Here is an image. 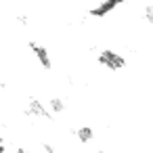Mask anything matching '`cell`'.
Instances as JSON below:
<instances>
[{
    "instance_id": "cell-1",
    "label": "cell",
    "mask_w": 153,
    "mask_h": 153,
    "mask_svg": "<svg viewBox=\"0 0 153 153\" xmlns=\"http://www.w3.org/2000/svg\"><path fill=\"white\" fill-rule=\"evenodd\" d=\"M99 63H101L105 69H109V71H120V69L126 67L124 55H120V53H115V51H111V48H105V51L99 53Z\"/></svg>"
},
{
    "instance_id": "cell-2",
    "label": "cell",
    "mask_w": 153,
    "mask_h": 153,
    "mask_svg": "<svg viewBox=\"0 0 153 153\" xmlns=\"http://www.w3.org/2000/svg\"><path fill=\"white\" fill-rule=\"evenodd\" d=\"M30 51H32V55L36 57V61L40 63L42 69H51L53 67V57H51V53H48L46 46H42L38 42H30Z\"/></svg>"
},
{
    "instance_id": "cell-3",
    "label": "cell",
    "mask_w": 153,
    "mask_h": 153,
    "mask_svg": "<svg viewBox=\"0 0 153 153\" xmlns=\"http://www.w3.org/2000/svg\"><path fill=\"white\" fill-rule=\"evenodd\" d=\"M126 0H101V2L94 7V9H90L88 11V15L90 17H97V19H101V17H105V15H109V13H113L120 4H124Z\"/></svg>"
},
{
    "instance_id": "cell-4",
    "label": "cell",
    "mask_w": 153,
    "mask_h": 153,
    "mask_svg": "<svg viewBox=\"0 0 153 153\" xmlns=\"http://www.w3.org/2000/svg\"><path fill=\"white\" fill-rule=\"evenodd\" d=\"M27 113H30L32 117H38V120H53V113L48 111V107H46L42 101H38V99H30V103H27Z\"/></svg>"
},
{
    "instance_id": "cell-5",
    "label": "cell",
    "mask_w": 153,
    "mask_h": 153,
    "mask_svg": "<svg viewBox=\"0 0 153 153\" xmlns=\"http://www.w3.org/2000/svg\"><path fill=\"white\" fill-rule=\"evenodd\" d=\"M74 134H76V138H78L82 145H88V143L94 138V130H92L90 126H80V128L74 130Z\"/></svg>"
},
{
    "instance_id": "cell-6",
    "label": "cell",
    "mask_w": 153,
    "mask_h": 153,
    "mask_svg": "<svg viewBox=\"0 0 153 153\" xmlns=\"http://www.w3.org/2000/svg\"><path fill=\"white\" fill-rule=\"evenodd\" d=\"M65 109H67V105L61 97H51V101H48V111L51 113H63Z\"/></svg>"
},
{
    "instance_id": "cell-7",
    "label": "cell",
    "mask_w": 153,
    "mask_h": 153,
    "mask_svg": "<svg viewBox=\"0 0 153 153\" xmlns=\"http://www.w3.org/2000/svg\"><path fill=\"white\" fill-rule=\"evenodd\" d=\"M143 19H145L149 25H153V4L145 7V11H143Z\"/></svg>"
},
{
    "instance_id": "cell-8",
    "label": "cell",
    "mask_w": 153,
    "mask_h": 153,
    "mask_svg": "<svg viewBox=\"0 0 153 153\" xmlns=\"http://www.w3.org/2000/svg\"><path fill=\"white\" fill-rule=\"evenodd\" d=\"M17 21H19L21 25H27V23H30V19H27V15H17Z\"/></svg>"
},
{
    "instance_id": "cell-9",
    "label": "cell",
    "mask_w": 153,
    "mask_h": 153,
    "mask_svg": "<svg viewBox=\"0 0 153 153\" xmlns=\"http://www.w3.org/2000/svg\"><path fill=\"white\" fill-rule=\"evenodd\" d=\"M15 153H30V151H27V149H23V147H19V149H17Z\"/></svg>"
},
{
    "instance_id": "cell-10",
    "label": "cell",
    "mask_w": 153,
    "mask_h": 153,
    "mask_svg": "<svg viewBox=\"0 0 153 153\" xmlns=\"http://www.w3.org/2000/svg\"><path fill=\"white\" fill-rule=\"evenodd\" d=\"M97 153H107V151H103V149H101V151H97Z\"/></svg>"
},
{
    "instance_id": "cell-11",
    "label": "cell",
    "mask_w": 153,
    "mask_h": 153,
    "mask_svg": "<svg viewBox=\"0 0 153 153\" xmlns=\"http://www.w3.org/2000/svg\"><path fill=\"white\" fill-rule=\"evenodd\" d=\"M0 88H2V84H0Z\"/></svg>"
}]
</instances>
